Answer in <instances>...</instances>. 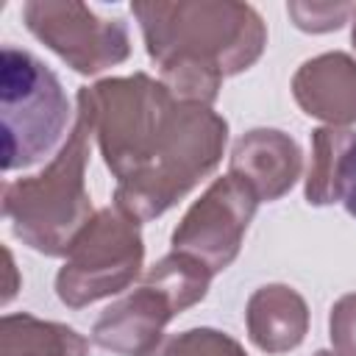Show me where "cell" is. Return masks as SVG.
Here are the masks:
<instances>
[{
  "instance_id": "6da1fadb",
  "label": "cell",
  "mask_w": 356,
  "mask_h": 356,
  "mask_svg": "<svg viewBox=\"0 0 356 356\" xmlns=\"http://www.w3.org/2000/svg\"><path fill=\"white\" fill-rule=\"evenodd\" d=\"M145 50L181 103L214 106L225 78L250 70L267 47V25L239 0H136Z\"/></svg>"
},
{
  "instance_id": "7a4b0ae2",
  "label": "cell",
  "mask_w": 356,
  "mask_h": 356,
  "mask_svg": "<svg viewBox=\"0 0 356 356\" xmlns=\"http://www.w3.org/2000/svg\"><path fill=\"white\" fill-rule=\"evenodd\" d=\"M89 142L92 134L75 114L67 142L42 172L3 184V217L11 234L42 256H67L95 217L86 189Z\"/></svg>"
},
{
  "instance_id": "3957f363",
  "label": "cell",
  "mask_w": 356,
  "mask_h": 356,
  "mask_svg": "<svg viewBox=\"0 0 356 356\" xmlns=\"http://www.w3.org/2000/svg\"><path fill=\"white\" fill-rule=\"evenodd\" d=\"M75 100V114L86 122L117 181L136 175L156 156L178 108L172 92L145 72L100 78L81 86Z\"/></svg>"
},
{
  "instance_id": "277c9868",
  "label": "cell",
  "mask_w": 356,
  "mask_h": 356,
  "mask_svg": "<svg viewBox=\"0 0 356 356\" xmlns=\"http://www.w3.org/2000/svg\"><path fill=\"white\" fill-rule=\"evenodd\" d=\"M228 122L211 106L181 103L156 156L131 178L117 181L114 206L147 222L186 197L222 161Z\"/></svg>"
},
{
  "instance_id": "5b68a950",
  "label": "cell",
  "mask_w": 356,
  "mask_h": 356,
  "mask_svg": "<svg viewBox=\"0 0 356 356\" xmlns=\"http://www.w3.org/2000/svg\"><path fill=\"white\" fill-rule=\"evenodd\" d=\"M72 111L56 72L33 53L6 44L0 53L3 172L53 159L67 142Z\"/></svg>"
},
{
  "instance_id": "8992f818",
  "label": "cell",
  "mask_w": 356,
  "mask_h": 356,
  "mask_svg": "<svg viewBox=\"0 0 356 356\" xmlns=\"http://www.w3.org/2000/svg\"><path fill=\"white\" fill-rule=\"evenodd\" d=\"M145 264L139 220L117 206L97 209L72 242L56 273V295L70 309H83L128 289Z\"/></svg>"
},
{
  "instance_id": "52a82bcc",
  "label": "cell",
  "mask_w": 356,
  "mask_h": 356,
  "mask_svg": "<svg viewBox=\"0 0 356 356\" xmlns=\"http://www.w3.org/2000/svg\"><path fill=\"white\" fill-rule=\"evenodd\" d=\"M22 22L81 75H100L131 56L128 25L117 17H100L78 0H28L22 6Z\"/></svg>"
},
{
  "instance_id": "ba28073f",
  "label": "cell",
  "mask_w": 356,
  "mask_h": 356,
  "mask_svg": "<svg viewBox=\"0 0 356 356\" xmlns=\"http://www.w3.org/2000/svg\"><path fill=\"white\" fill-rule=\"evenodd\" d=\"M259 203L256 192L236 175L214 178L178 220L170 236L172 250L195 256L214 275L222 273L239 256Z\"/></svg>"
},
{
  "instance_id": "9c48e42d",
  "label": "cell",
  "mask_w": 356,
  "mask_h": 356,
  "mask_svg": "<svg viewBox=\"0 0 356 356\" xmlns=\"http://www.w3.org/2000/svg\"><path fill=\"white\" fill-rule=\"evenodd\" d=\"M181 312L153 284L142 281L134 292L122 295L92 325V342L117 356H147L161 339L164 328Z\"/></svg>"
},
{
  "instance_id": "30bf717a",
  "label": "cell",
  "mask_w": 356,
  "mask_h": 356,
  "mask_svg": "<svg viewBox=\"0 0 356 356\" xmlns=\"http://www.w3.org/2000/svg\"><path fill=\"white\" fill-rule=\"evenodd\" d=\"M228 172L245 181L259 200L273 203L298 184L303 172V153L286 131L253 128L234 142Z\"/></svg>"
},
{
  "instance_id": "8fae6325",
  "label": "cell",
  "mask_w": 356,
  "mask_h": 356,
  "mask_svg": "<svg viewBox=\"0 0 356 356\" xmlns=\"http://www.w3.org/2000/svg\"><path fill=\"white\" fill-rule=\"evenodd\" d=\"M292 97L303 114L325 125H356V58L342 50L306 58L292 75Z\"/></svg>"
},
{
  "instance_id": "7c38bea8",
  "label": "cell",
  "mask_w": 356,
  "mask_h": 356,
  "mask_svg": "<svg viewBox=\"0 0 356 356\" xmlns=\"http://www.w3.org/2000/svg\"><path fill=\"white\" fill-rule=\"evenodd\" d=\"M303 195L309 206L342 203L356 217V131L323 125L312 131V161Z\"/></svg>"
},
{
  "instance_id": "4fadbf2b",
  "label": "cell",
  "mask_w": 356,
  "mask_h": 356,
  "mask_svg": "<svg viewBox=\"0 0 356 356\" xmlns=\"http://www.w3.org/2000/svg\"><path fill=\"white\" fill-rule=\"evenodd\" d=\"M245 325L261 353H289L309 334V306L295 286L264 284L248 298Z\"/></svg>"
},
{
  "instance_id": "5bb4252c",
  "label": "cell",
  "mask_w": 356,
  "mask_h": 356,
  "mask_svg": "<svg viewBox=\"0 0 356 356\" xmlns=\"http://www.w3.org/2000/svg\"><path fill=\"white\" fill-rule=\"evenodd\" d=\"M0 356H89V339L67 323L17 312L0 320Z\"/></svg>"
},
{
  "instance_id": "9a60e30c",
  "label": "cell",
  "mask_w": 356,
  "mask_h": 356,
  "mask_svg": "<svg viewBox=\"0 0 356 356\" xmlns=\"http://www.w3.org/2000/svg\"><path fill=\"white\" fill-rule=\"evenodd\" d=\"M214 273L197 261L195 256L189 253H181V250H170L167 256H161L147 273L142 281L159 286L172 303L178 312H186L192 309L195 303H200L209 292V284H211Z\"/></svg>"
},
{
  "instance_id": "2e32d148",
  "label": "cell",
  "mask_w": 356,
  "mask_h": 356,
  "mask_svg": "<svg viewBox=\"0 0 356 356\" xmlns=\"http://www.w3.org/2000/svg\"><path fill=\"white\" fill-rule=\"evenodd\" d=\"M147 356H248V350L231 334L200 325L164 337Z\"/></svg>"
},
{
  "instance_id": "e0dca14e",
  "label": "cell",
  "mask_w": 356,
  "mask_h": 356,
  "mask_svg": "<svg viewBox=\"0 0 356 356\" xmlns=\"http://www.w3.org/2000/svg\"><path fill=\"white\" fill-rule=\"evenodd\" d=\"M353 6L356 3L345 0H289L286 14L292 25L303 33H331L353 17Z\"/></svg>"
},
{
  "instance_id": "ac0fdd59",
  "label": "cell",
  "mask_w": 356,
  "mask_h": 356,
  "mask_svg": "<svg viewBox=\"0 0 356 356\" xmlns=\"http://www.w3.org/2000/svg\"><path fill=\"white\" fill-rule=\"evenodd\" d=\"M328 339L337 356H356V292L334 300L328 312Z\"/></svg>"
},
{
  "instance_id": "d6986e66",
  "label": "cell",
  "mask_w": 356,
  "mask_h": 356,
  "mask_svg": "<svg viewBox=\"0 0 356 356\" xmlns=\"http://www.w3.org/2000/svg\"><path fill=\"white\" fill-rule=\"evenodd\" d=\"M3 253H6V270H8V284H6V292H3V303H8V300L17 295V267H14V256H11V250L6 248Z\"/></svg>"
},
{
  "instance_id": "ffe728a7",
  "label": "cell",
  "mask_w": 356,
  "mask_h": 356,
  "mask_svg": "<svg viewBox=\"0 0 356 356\" xmlns=\"http://www.w3.org/2000/svg\"><path fill=\"white\" fill-rule=\"evenodd\" d=\"M350 42H353V50H356V6H353V17H350Z\"/></svg>"
},
{
  "instance_id": "44dd1931",
  "label": "cell",
  "mask_w": 356,
  "mask_h": 356,
  "mask_svg": "<svg viewBox=\"0 0 356 356\" xmlns=\"http://www.w3.org/2000/svg\"><path fill=\"white\" fill-rule=\"evenodd\" d=\"M312 356H337L334 350H317V353H312Z\"/></svg>"
}]
</instances>
